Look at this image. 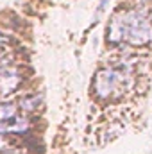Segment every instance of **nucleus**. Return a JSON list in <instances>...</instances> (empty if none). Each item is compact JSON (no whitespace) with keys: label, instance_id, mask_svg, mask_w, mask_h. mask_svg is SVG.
<instances>
[{"label":"nucleus","instance_id":"f257e3e1","mask_svg":"<svg viewBox=\"0 0 152 154\" xmlns=\"http://www.w3.org/2000/svg\"><path fill=\"white\" fill-rule=\"evenodd\" d=\"M109 43H129L134 47L152 41V18L141 7L116 11L108 25Z\"/></svg>","mask_w":152,"mask_h":154},{"label":"nucleus","instance_id":"f03ea898","mask_svg":"<svg viewBox=\"0 0 152 154\" xmlns=\"http://www.w3.org/2000/svg\"><path fill=\"white\" fill-rule=\"evenodd\" d=\"M132 84V65L122 63L118 66L102 68L97 72L93 90L99 99H116Z\"/></svg>","mask_w":152,"mask_h":154},{"label":"nucleus","instance_id":"7ed1b4c3","mask_svg":"<svg viewBox=\"0 0 152 154\" xmlns=\"http://www.w3.org/2000/svg\"><path fill=\"white\" fill-rule=\"evenodd\" d=\"M22 82H23V74L20 68L4 65L0 68V99L14 93Z\"/></svg>","mask_w":152,"mask_h":154},{"label":"nucleus","instance_id":"20e7f679","mask_svg":"<svg viewBox=\"0 0 152 154\" xmlns=\"http://www.w3.org/2000/svg\"><path fill=\"white\" fill-rule=\"evenodd\" d=\"M29 131V120L25 116H13L7 120H0V134H20Z\"/></svg>","mask_w":152,"mask_h":154},{"label":"nucleus","instance_id":"39448f33","mask_svg":"<svg viewBox=\"0 0 152 154\" xmlns=\"http://www.w3.org/2000/svg\"><path fill=\"white\" fill-rule=\"evenodd\" d=\"M39 104H41V95H25V97H22L20 99V109L23 111V113H32V111H36L39 108Z\"/></svg>","mask_w":152,"mask_h":154},{"label":"nucleus","instance_id":"423d86ee","mask_svg":"<svg viewBox=\"0 0 152 154\" xmlns=\"http://www.w3.org/2000/svg\"><path fill=\"white\" fill-rule=\"evenodd\" d=\"M18 115V109L11 102H0V120H7Z\"/></svg>","mask_w":152,"mask_h":154},{"label":"nucleus","instance_id":"0eeeda50","mask_svg":"<svg viewBox=\"0 0 152 154\" xmlns=\"http://www.w3.org/2000/svg\"><path fill=\"white\" fill-rule=\"evenodd\" d=\"M7 143H9L7 134H0V151H5L7 149Z\"/></svg>","mask_w":152,"mask_h":154},{"label":"nucleus","instance_id":"6e6552de","mask_svg":"<svg viewBox=\"0 0 152 154\" xmlns=\"http://www.w3.org/2000/svg\"><path fill=\"white\" fill-rule=\"evenodd\" d=\"M108 2H109V0H100V7H99V11H102V9L108 5Z\"/></svg>","mask_w":152,"mask_h":154},{"label":"nucleus","instance_id":"1a4fd4ad","mask_svg":"<svg viewBox=\"0 0 152 154\" xmlns=\"http://www.w3.org/2000/svg\"><path fill=\"white\" fill-rule=\"evenodd\" d=\"M4 41H7V36H4V34L0 32V43H4Z\"/></svg>","mask_w":152,"mask_h":154},{"label":"nucleus","instance_id":"9d476101","mask_svg":"<svg viewBox=\"0 0 152 154\" xmlns=\"http://www.w3.org/2000/svg\"><path fill=\"white\" fill-rule=\"evenodd\" d=\"M0 56H2V50H0Z\"/></svg>","mask_w":152,"mask_h":154}]
</instances>
